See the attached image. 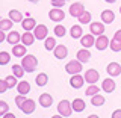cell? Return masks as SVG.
<instances>
[{
  "label": "cell",
  "instance_id": "obj_1",
  "mask_svg": "<svg viewBox=\"0 0 121 118\" xmlns=\"http://www.w3.org/2000/svg\"><path fill=\"white\" fill-rule=\"evenodd\" d=\"M21 65H23V68H24L26 73H33V71L36 70V67H38V59H36V56H33V55H26V56H23Z\"/></svg>",
  "mask_w": 121,
  "mask_h": 118
},
{
  "label": "cell",
  "instance_id": "obj_2",
  "mask_svg": "<svg viewBox=\"0 0 121 118\" xmlns=\"http://www.w3.org/2000/svg\"><path fill=\"white\" fill-rule=\"evenodd\" d=\"M58 112L60 117H70L71 112H73V106H71V103L68 100H62L58 105Z\"/></svg>",
  "mask_w": 121,
  "mask_h": 118
},
{
  "label": "cell",
  "instance_id": "obj_3",
  "mask_svg": "<svg viewBox=\"0 0 121 118\" xmlns=\"http://www.w3.org/2000/svg\"><path fill=\"white\" fill-rule=\"evenodd\" d=\"M65 71L68 74H77V73H80L82 71V62L79 59H76V61H70V62L65 65Z\"/></svg>",
  "mask_w": 121,
  "mask_h": 118
},
{
  "label": "cell",
  "instance_id": "obj_4",
  "mask_svg": "<svg viewBox=\"0 0 121 118\" xmlns=\"http://www.w3.org/2000/svg\"><path fill=\"white\" fill-rule=\"evenodd\" d=\"M89 29H91V33L92 35H95V36H100V35H103L104 33V23L103 21H91L89 23Z\"/></svg>",
  "mask_w": 121,
  "mask_h": 118
},
{
  "label": "cell",
  "instance_id": "obj_5",
  "mask_svg": "<svg viewBox=\"0 0 121 118\" xmlns=\"http://www.w3.org/2000/svg\"><path fill=\"white\" fill-rule=\"evenodd\" d=\"M85 82H86L85 77H83V76H80V73L73 74V76L70 77V85H71V88H74V89H80Z\"/></svg>",
  "mask_w": 121,
  "mask_h": 118
},
{
  "label": "cell",
  "instance_id": "obj_6",
  "mask_svg": "<svg viewBox=\"0 0 121 118\" xmlns=\"http://www.w3.org/2000/svg\"><path fill=\"white\" fill-rule=\"evenodd\" d=\"M83 77H85V80L91 85V83H97V80L100 79V73H98L97 70H94V68H89V70L85 71V76H83Z\"/></svg>",
  "mask_w": 121,
  "mask_h": 118
},
{
  "label": "cell",
  "instance_id": "obj_7",
  "mask_svg": "<svg viewBox=\"0 0 121 118\" xmlns=\"http://www.w3.org/2000/svg\"><path fill=\"white\" fill-rule=\"evenodd\" d=\"M33 33H35V38L36 39H45L48 35V29L45 24H36V27L33 29Z\"/></svg>",
  "mask_w": 121,
  "mask_h": 118
},
{
  "label": "cell",
  "instance_id": "obj_8",
  "mask_svg": "<svg viewBox=\"0 0 121 118\" xmlns=\"http://www.w3.org/2000/svg\"><path fill=\"white\" fill-rule=\"evenodd\" d=\"M48 17H50L52 21L59 23V21H62L64 18H65V14H64V11L60 9V8H53L50 12H48Z\"/></svg>",
  "mask_w": 121,
  "mask_h": 118
},
{
  "label": "cell",
  "instance_id": "obj_9",
  "mask_svg": "<svg viewBox=\"0 0 121 118\" xmlns=\"http://www.w3.org/2000/svg\"><path fill=\"white\" fill-rule=\"evenodd\" d=\"M109 44H111V41H109L108 36H104V33H103V35H100V36H97V39H95V47H97V50H100V52L106 50V48L109 47Z\"/></svg>",
  "mask_w": 121,
  "mask_h": 118
},
{
  "label": "cell",
  "instance_id": "obj_10",
  "mask_svg": "<svg viewBox=\"0 0 121 118\" xmlns=\"http://www.w3.org/2000/svg\"><path fill=\"white\" fill-rule=\"evenodd\" d=\"M83 12H85V8H83V3H80V2H76L70 6V14L73 15V17L79 18Z\"/></svg>",
  "mask_w": 121,
  "mask_h": 118
},
{
  "label": "cell",
  "instance_id": "obj_11",
  "mask_svg": "<svg viewBox=\"0 0 121 118\" xmlns=\"http://www.w3.org/2000/svg\"><path fill=\"white\" fill-rule=\"evenodd\" d=\"M27 45H24V44H15L12 45V55L14 56H17V58H23V56H26L27 55Z\"/></svg>",
  "mask_w": 121,
  "mask_h": 118
},
{
  "label": "cell",
  "instance_id": "obj_12",
  "mask_svg": "<svg viewBox=\"0 0 121 118\" xmlns=\"http://www.w3.org/2000/svg\"><path fill=\"white\" fill-rule=\"evenodd\" d=\"M80 44L82 47H92V45H95V35H92V33H89V35H83L80 38Z\"/></svg>",
  "mask_w": 121,
  "mask_h": 118
},
{
  "label": "cell",
  "instance_id": "obj_13",
  "mask_svg": "<svg viewBox=\"0 0 121 118\" xmlns=\"http://www.w3.org/2000/svg\"><path fill=\"white\" fill-rule=\"evenodd\" d=\"M106 71H108L109 76H112V77H115V76H120L121 74V65L117 62H111L108 67H106Z\"/></svg>",
  "mask_w": 121,
  "mask_h": 118
},
{
  "label": "cell",
  "instance_id": "obj_14",
  "mask_svg": "<svg viewBox=\"0 0 121 118\" xmlns=\"http://www.w3.org/2000/svg\"><path fill=\"white\" fill-rule=\"evenodd\" d=\"M53 52H55V58H56V59H65L67 55H68V48H67L64 44L56 45Z\"/></svg>",
  "mask_w": 121,
  "mask_h": 118
},
{
  "label": "cell",
  "instance_id": "obj_15",
  "mask_svg": "<svg viewBox=\"0 0 121 118\" xmlns=\"http://www.w3.org/2000/svg\"><path fill=\"white\" fill-rule=\"evenodd\" d=\"M35 33H32L30 30H24V33L21 35V43L24 45H32L33 43H35Z\"/></svg>",
  "mask_w": 121,
  "mask_h": 118
},
{
  "label": "cell",
  "instance_id": "obj_16",
  "mask_svg": "<svg viewBox=\"0 0 121 118\" xmlns=\"http://www.w3.org/2000/svg\"><path fill=\"white\" fill-rule=\"evenodd\" d=\"M21 112L23 114H26V115H29V114H32L33 111H35V101L32 100V98H27V100L23 103V106H21Z\"/></svg>",
  "mask_w": 121,
  "mask_h": 118
},
{
  "label": "cell",
  "instance_id": "obj_17",
  "mask_svg": "<svg viewBox=\"0 0 121 118\" xmlns=\"http://www.w3.org/2000/svg\"><path fill=\"white\" fill-rule=\"evenodd\" d=\"M77 59L80 61L82 64H86V62H88V61L91 59V52H89V48L82 47L80 50L77 52Z\"/></svg>",
  "mask_w": 121,
  "mask_h": 118
},
{
  "label": "cell",
  "instance_id": "obj_18",
  "mask_svg": "<svg viewBox=\"0 0 121 118\" xmlns=\"http://www.w3.org/2000/svg\"><path fill=\"white\" fill-rule=\"evenodd\" d=\"M115 80L113 79H111V77H108V79H104L103 80V83H101V89L103 91H106V92H113L115 91Z\"/></svg>",
  "mask_w": 121,
  "mask_h": 118
},
{
  "label": "cell",
  "instance_id": "obj_19",
  "mask_svg": "<svg viewBox=\"0 0 121 118\" xmlns=\"http://www.w3.org/2000/svg\"><path fill=\"white\" fill-rule=\"evenodd\" d=\"M39 105L43 106V108H50V106L53 105V97L48 92L41 94L39 96Z\"/></svg>",
  "mask_w": 121,
  "mask_h": 118
},
{
  "label": "cell",
  "instance_id": "obj_20",
  "mask_svg": "<svg viewBox=\"0 0 121 118\" xmlns=\"http://www.w3.org/2000/svg\"><path fill=\"white\" fill-rule=\"evenodd\" d=\"M6 41H8V43H9L11 45H15V44L21 43V35L17 32V30H12V32H9V33H8Z\"/></svg>",
  "mask_w": 121,
  "mask_h": 118
},
{
  "label": "cell",
  "instance_id": "obj_21",
  "mask_svg": "<svg viewBox=\"0 0 121 118\" xmlns=\"http://www.w3.org/2000/svg\"><path fill=\"white\" fill-rule=\"evenodd\" d=\"M113 20H115V14H113L112 11L104 9L103 12H101V21H103L104 24H111Z\"/></svg>",
  "mask_w": 121,
  "mask_h": 118
},
{
  "label": "cell",
  "instance_id": "obj_22",
  "mask_svg": "<svg viewBox=\"0 0 121 118\" xmlns=\"http://www.w3.org/2000/svg\"><path fill=\"white\" fill-rule=\"evenodd\" d=\"M21 27L24 30H33L36 27V21L33 20L32 17H27V18H24V20L21 21Z\"/></svg>",
  "mask_w": 121,
  "mask_h": 118
},
{
  "label": "cell",
  "instance_id": "obj_23",
  "mask_svg": "<svg viewBox=\"0 0 121 118\" xmlns=\"http://www.w3.org/2000/svg\"><path fill=\"white\" fill-rule=\"evenodd\" d=\"M71 106H73V111L74 112H83V111H85V108H86L85 100H82V98H76V100H73Z\"/></svg>",
  "mask_w": 121,
  "mask_h": 118
},
{
  "label": "cell",
  "instance_id": "obj_24",
  "mask_svg": "<svg viewBox=\"0 0 121 118\" xmlns=\"http://www.w3.org/2000/svg\"><path fill=\"white\" fill-rule=\"evenodd\" d=\"M70 35L73 39H77V38H82L83 36V30L80 27V24H74L73 27L70 29Z\"/></svg>",
  "mask_w": 121,
  "mask_h": 118
},
{
  "label": "cell",
  "instance_id": "obj_25",
  "mask_svg": "<svg viewBox=\"0 0 121 118\" xmlns=\"http://www.w3.org/2000/svg\"><path fill=\"white\" fill-rule=\"evenodd\" d=\"M9 18H11L14 23H21L23 20H24V18H23V14H21L18 9H11V11H9Z\"/></svg>",
  "mask_w": 121,
  "mask_h": 118
},
{
  "label": "cell",
  "instance_id": "obj_26",
  "mask_svg": "<svg viewBox=\"0 0 121 118\" xmlns=\"http://www.w3.org/2000/svg\"><path fill=\"white\" fill-rule=\"evenodd\" d=\"M17 89H18V92L20 94H29V91H30V83L27 80H21V82H18V85H17Z\"/></svg>",
  "mask_w": 121,
  "mask_h": 118
},
{
  "label": "cell",
  "instance_id": "obj_27",
  "mask_svg": "<svg viewBox=\"0 0 121 118\" xmlns=\"http://www.w3.org/2000/svg\"><path fill=\"white\" fill-rule=\"evenodd\" d=\"M14 27V21L11 20V18H2L0 20V30H11Z\"/></svg>",
  "mask_w": 121,
  "mask_h": 118
},
{
  "label": "cell",
  "instance_id": "obj_28",
  "mask_svg": "<svg viewBox=\"0 0 121 118\" xmlns=\"http://www.w3.org/2000/svg\"><path fill=\"white\" fill-rule=\"evenodd\" d=\"M56 45H58V44H56V39H55V38L47 36V38L44 39V47H45V50H48V52H50V50H55Z\"/></svg>",
  "mask_w": 121,
  "mask_h": 118
},
{
  "label": "cell",
  "instance_id": "obj_29",
  "mask_svg": "<svg viewBox=\"0 0 121 118\" xmlns=\"http://www.w3.org/2000/svg\"><path fill=\"white\" fill-rule=\"evenodd\" d=\"M35 82H36V85H38V86H45V85L48 83V76L45 74V73H39V74L36 76Z\"/></svg>",
  "mask_w": 121,
  "mask_h": 118
},
{
  "label": "cell",
  "instance_id": "obj_30",
  "mask_svg": "<svg viewBox=\"0 0 121 118\" xmlns=\"http://www.w3.org/2000/svg\"><path fill=\"white\" fill-rule=\"evenodd\" d=\"M104 101H106V98L103 96H100V94H95V96H92V100H91V105L92 106H103L104 105Z\"/></svg>",
  "mask_w": 121,
  "mask_h": 118
},
{
  "label": "cell",
  "instance_id": "obj_31",
  "mask_svg": "<svg viewBox=\"0 0 121 118\" xmlns=\"http://www.w3.org/2000/svg\"><path fill=\"white\" fill-rule=\"evenodd\" d=\"M12 73L17 76V77H23V76H24V68H23L21 64H14L12 65Z\"/></svg>",
  "mask_w": 121,
  "mask_h": 118
},
{
  "label": "cell",
  "instance_id": "obj_32",
  "mask_svg": "<svg viewBox=\"0 0 121 118\" xmlns=\"http://www.w3.org/2000/svg\"><path fill=\"white\" fill-rule=\"evenodd\" d=\"M98 91H100V88H98V86H95V83H91L88 88H86L85 94H86L88 97H92V96H95V94H98Z\"/></svg>",
  "mask_w": 121,
  "mask_h": 118
},
{
  "label": "cell",
  "instance_id": "obj_33",
  "mask_svg": "<svg viewBox=\"0 0 121 118\" xmlns=\"http://www.w3.org/2000/svg\"><path fill=\"white\" fill-rule=\"evenodd\" d=\"M91 18H92V15H91L88 11H85V12L79 17V23H80V24H89V23H91Z\"/></svg>",
  "mask_w": 121,
  "mask_h": 118
},
{
  "label": "cell",
  "instance_id": "obj_34",
  "mask_svg": "<svg viewBox=\"0 0 121 118\" xmlns=\"http://www.w3.org/2000/svg\"><path fill=\"white\" fill-rule=\"evenodd\" d=\"M11 61V55L8 52H0V65H6Z\"/></svg>",
  "mask_w": 121,
  "mask_h": 118
},
{
  "label": "cell",
  "instance_id": "obj_35",
  "mask_svg": "<svg viewBox=\"0 0 121 118\" xmlns=\"http://www.w3.org/2000/svg\"><path fill=\"white\" fill-rule=\"evenodd\" d=\"M109 47H111V50L112 52H121V41L118 39H111V44H109Z\"/></svg>",
  "mask_w": 121,
  "mask_h": 118
},
{
  "label": "cell",
  "instance_id": "obj_36",
  "mask_svg": "<svg viewBox=\"0 0 121 118\" xmlns=\"http://www.w3.org/2000/svg\"><path fill=\"white\" fill-rule=\"evenodd\" d=\"M67 33V30H65V27H64L62 24H58V26H55V35L56 36H59V38H62L64 35Z\"/></svg>",
  "mask_w": 121,
  "mask_h": 118
},
{
  "label": "cell",
  "instance_id": "obj_37",
  "mask_svg": "<svg viewBox=\"0 0 121 118\" xmlns=\"http://www.w3.org/2000/svg\"><path fill=\"white\" fill-rule=\"evenodd\" d=\"M17 76H6V82H8V85H9V88H14V86H17L18 85V82H17Z\"/></svg>",
  "mask_w": 121,
  "mask_h": 118
},
{
  "label": "cell",
  "instance_id": "obj_38",
  "mask_svg": "<svg viewBox=\"0 0 121 118\" xmlns=\"http://www.w3.org/2000/svg\"><path fill=\"white\" fill-rule=\"evenodd\" d=\"M26 100H27V98H26V96H24V94H18V96L15 97V105H17L18 108H21V106H23V103H24Z\"/></svg>",
  "mask_w": 121,
  "mask_h": 118
},
{
  "label": "cell",
  "instance_id": "obj_39",
  "mask_svg": "<svg viewBox=\"0 0 121 118\" xmlns=\"http://www.w3.org/2000/svg\"><path fill=\"white\" fill-rule=\"evenodd\" d=\"M6 112H8V103L2 100V101H0V117H3Z\"/></svg>",
  "mask_w": 121,
  "mask_h": 118
},
{
  "label": "cell",
  "instance_id": "obj_40",
  "mask_svg": "<svg viewBox=\"0 0 121 118\" xmlns=\"http://www.w3.org/2000/svg\"><path fill=\"white\" fill-rule=\"evenodd\" d=\"M8 89H9V85H8L6 79H3V80H0V92H6Z\"/></svg>",
  "mask_w": 121,
  "mask_h": 118
},
{
  "label": "cell",
  "instance_id": "obj_41",
  "mask_svg": "<svg viewBox=\"0 0 121 118\" xmlns=\"http://www.w3.org/2000/svg\"><path fill=\"white\" fill-rule=\"evenodd\" d=\"M65 3H67V0H52L53 8H62Z\"/></svg>",
  "mask_w": 121,
  "mask_h": 118
},
{
  "label": "cell",
  "instance_id": "obj_42",
  "mask_svg": "<svg viewBox=\"0 0 121 118\" xmlns=\"http://www.w3.org/2000/svg\"><path fill=\"white\" fill-rule=\"evenodd\" d=\"M112 118H121V109H117V111L112 114Z\"/></svg>",
  "mask_w": 121,
  "mask_h": 118
},
{
  "label": "cell",
  "instance_id": "obj_43",
  "mask_svg": "<svg viewBox=\"0 0 121 118\" xmlns=\"http://www.w3.org/2000/svg\"><path fill=\"white\" fill-rule=\"evenodd\" d=\"M113 38H115V39H118V41H121V29L115 32V35H113Z\"/></svg>",
  "mask_w": 121,
  "mask_h": 118
},
{
  "label": "cell",
  "instance_id": "obj_44",
  "mask_svg": "<svg viewBox=\"0 0 121 118\" xmlns=\"http://www.w3.org/2000/svg\"><path fill=\"white\" fill-rule=\"evenodd\" d=\"M3 118H15L14 114H11V112H6L5 115H3Z\"/></svg>",
  "mask_w": 121,
  "mask_h": 118
},
{
  "label": "cell",
  "instance_id": "obj_45",
  "mask_svg": "<svg viewBox=\"0 0 121 118\" xmlns=\"http://www.w3.org/2000/svg\"><path fill=\"white\" fill-rule=\"evenodd\" d=\"M29 2H30V3H38L39 0H29Z\"/></svg>",
  "mask_w": 121,
  "mask_h": 118
},
{
  "label": "cell",
  "instance_id": "obj_46",
  "mask_svg": "<svg viewBox=\"0 0 121 118\" xmlns=\"http://www.w3.org/2000/svg\"><path fill=\"white\" fill-rule=\"evenodd\" d=\"M104 2H108V3H115V0H104Z\"/></svg>",
  "mask_w": 121,
  "mask_h": 118
},
{
  "label": "cell",
  "instance_id": "obj_47",
  "mask_svg": "<svg viewBox=\"0 0 121 118\" xmlns=\"http://www.w3.org/2000/svg\"><path fill=\"white\" fill-rule=\"evenodd\" d=\"M120 14H121V6H120Z\"/></svg>",
  "mask_w": 121,
  "mask_h": 118
}]
</instances>
